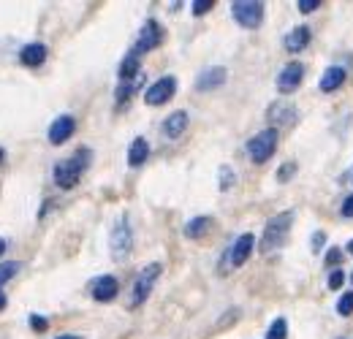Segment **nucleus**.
I'll return each instance as SVG.
<instances>
[{
  "mask_svg": "<svg viewBox=\"0 0 353 339\" xmlns=\"http://www.w3.org/2000/svg\"><path fill=\"white\" fill-rule=\"evenodd\" d=\"M90 160H93L90 147H79L71 158L60 160V163H55V168H52L55 185H58L60 190H71V188H76V185H79V179H82V174L87 171Z\"/></svg>",
  "mask_w": 353,
  "mask_h": 339,
  "instance_id": "nucleus-1",
  "label": "nucleus"
},
{
  "mask_svg": "<svg viewBox=\"0 0 353 339\" xmlns=\"http://www.w3.org/2000/svg\"><path fill=\"white\" fill-rule=\"evenodd\" d=\"M291 225H293V209H285L280 214H275V217L264 225V236H261V242H258V250H261L264 255H267V253H275L282 242H285Z\"/></svg>",
  "mask_w": 353,
  "mask_h": 339,
  "instance_id": "nucleus-2",
  "label": "nucleus"
},
{
  "mask_svg": "<svg viewBox=\"0 0 353 339\" xmlns=\"http://www.w3.org/2000/svg\"><path fill=\"white\" fill-rule=\"evenodd\" d=\"M131 250H134L131 220H128V214H120L117 223H114V228H112V236H109V253H112V258L120 264V261H128Z\"/></svg>",
  "mask_w": 353,
  "mask_h": 339,
  "instance_id": "nucleus-3",
  "label": "nucleus"
},
{
  "mask_svg": "<svg viewBox=\"0 0 353 339\" xmlns=\"http://www.w3.org/2000/svg\"><path fill=\"white\" fill-rule=\"evenodd\" d=\"M160 274H163V264H160V261L147 264V266L136 274L134 288H131V304H128L131 310H139L141 304L149 299V293H152V288H155V282H158Z\"/></svg>",
  "mask_w": 353,
  "mask_h": 339,
  "instance_id": "nucleus-4",
  "label": "nucleus"
},
{
  "mask_svg": "<svg viewBox=\"0 0 353 339\" xmlns=\"http://www.w3.org/2000/svg\"><path fill=\"white\" fill-rule=\"evenodd\" d=\"M253 250H256V236H253V234H242V236H236V239H234V244H231V247L223 253V264H220V271L226 274V271L245 266V264L250 261Z\"/></svg>",
  "mask_w": 353,
  "mask_h": 339,
  "instance_id": "nucleus-5",
  "label": "nucleus"
},
{
  "mask_svg": "<svg viewBox=\"0 0 353 339\" xmlns=\"http://www.w3.org/2000/svg\"><path fill=\"white\" fill-rule=\"evenodd\" d=\"M278 138H280V134H278V128H264L261 134H256L250 141H247V158L253 160V163H267L272 155H275V149H278Z\"/></svg>",
  "mask_w": 353,
  "mask_h": 339,
  "instance_id": "nucleus-6",
  "label": "nucleus"
},
{
  "mask_svg": "<svg viewBox=\"0 0 353 339\" xmlns=\"http://www.w3.org/2000/svg\"><path fill=\"white\" fill-rule=\"evenodd\" d=\"M231 14H234V19H236L242 27L256 30V27H261V22H264V3H261V0H236V3L231 5Z\"/></svg>",
  "mask_w": 353,
  "mask_h": 339,
  "instance_id": "nucleus-7",
  "label": "nucleus"
},
{
  "mask_svg": "<svg viewBox=\"0 0 353 339\" xmlns=\"http://www.w3.org/2000/svg\"><path fill=\"white\" fill-rule=\"evenodd\" d=\"M174 92H177V76H160L158 81H152L144 90V103L147 106H163L174 98Z\"/></svg>",
  "mask_w": 353,
  "mask_h": 339,
  "instance_id": "nucleus-8",
  "label": "nucleus"
},
{
  "mask_svg": "<svg viewBox=\"0 0 353 339\" xmlns=\"http://www.w3.org/2000/svg\"><path fill=\"white\" fill-rule=\"evenodd\" d=\"M160 44H163V27H160V22L158 19H147L141 25L139 36H136V52L147 55V52L158 49Z\"/></svg>",
  "mask_w": 353,
  "mask_h": 339,
  "instance_id": "nucleus-9",
  "label": "nucleus"
},
{
  "mask_svg": "<svg viewBox=\"0 0 353 339\" xmlns=\"http://www.w3.org/2000/svg\"><path fill=\"white\" fill-rule=\"evenodd\" d=\"M117 293H120V282H117V277H112V274H101V277H95V279H93L90 296H93L98 304H109V301H114V299H117Z\"/></svg>",
  "mask_w": 353,
  "mask_h": 339,
  "instance_id": "nucleus-10",
  "label": "nucleus"
},
{
  "mask_svg": "<svg viewBox=\"0 0 353 339\" xmlns=\"http://www.w3.org/2000/svg\"><path fill=\"white\" fill-rule=\"evenodd\" d=\"M76 131V120L71 117V114H60V117H55V123L49 125V144H55V147H60V144H66L71 136Z\"/></svg>",
  "mask_w": 353,
  "mask_h": 339,
  "instance_id": "nucleus-11",
  "label": "nucleus"
},
{
  "mask_svg": "<svg viewBox=\"0 0 353 339\" xmlns=\"http://www.w3.org/2000/svg\"><path fill=\"white\" fill-rule=\"evenodd\" d=\"M302 79H304V66H302L299 60H293V63H288V66L278 73V90H280V92H293V90L302 84Z\"/></svg>",
  "mask_w": 353,
  "mask_h": 339,
  "instance_id": "nucleus-12",
  "label": "nucleus"
},
{
  "mask_svg": "<svg viewBox=\"0 0 353 339\" xmlns=\"http://www.w3.org/2000/svg\"><path fill=\"white\" fill-rule=\"evenodd\" d=\"M226 79H228V71H226V68L210 66L207 71H202V73H199V79H196V90H202V92L217 90V87H223V84H226Z\"/></svg>",
  "mask_w": 353,
  "mask_h": 339,
  "instance_id": "nucleus-13",
  "label": "nucleus"
},
{
  "mask_svg": "<svg viewBox=\"0 0 353 339\" xmlns=\"http://www.w3.org/2000/svg\"><path fill=\"white\" fill-rule=\"evenodd\" d=\"M47 58H49V52H47V47L41 44V41H33V44H25L22 47V52H19V63L25 68H38L47 63Z\"/></svg>",
  "mask_w": 353,
  "mask_h": 339,
  "instance_id": "nucleus-14",
  "label": "nucleus"
},
{
  "mask_svg": "<svg viewBox=\"0 0 353 339\" xmlns=\"http://www.w3.org/2000/svg\"><path fill=\"white\" fill-rule=\"evenodd\" d=\"M269 123H272V128H288V125H293L296 123V106H291V103H272L269 106Z\"/></svg>",
  "mask_w": 353,
  "mask_h": 339,
  "instance_id": "nucleus-15",
  "label": "nucleus"
},
{
  "mask_svg": "<svg viewBox=\"0 0 353 339\" xmlns=\"http://www.w3.org/2000/svg\"><path fill=\"white\" fill-rule=\"evenodd\" d=\"M188 123H191L188 112H171V114L163 120V136H166V138H180V136L188 131Z\"/></svg>",
  "mask_w": 353,
  "mask_h": 339,
  "instance_id": "nucleus-16",
  "label": "nucleus"
},
{
  "mask_svg": "<svg viewBox=\"0 0 353 339\" xmlns=\"http://www.w3.org/2000/svg\"><path fill=\"white\" fill-rule=\"evenodd\" d=\"M310 38H313V33H310V27L307 25H299V27H293L288 36H285V49L288 52H304L307 49V44H310Z\"/></svg>",
  "mask_w": 353,
  "mask_h": 339,
  "instance_id": "nucleus-17",
  "label": "nucleus"
},
{
  "mask_svg": "<svg viewBox=\"0 0 353 339\" xmlns=\"http://www.w3.org/2000/svg\"><path fill=\"white\" fill-rule=\"evenodd\" d=\"M345 79H348V73H345V68L340 66H329L324 71V76H321V92H334V90H340L343 84H345Z\"/></svg>",
  "mask_w": 353,
  "mask_h": 339,
  "instance_id": "nucleus-18",
  "label": "nucleus"
},
{
  "mask_svg": "<svg viewBox=\"0 0 353 339\" xmlns=\"http://www.w3.org/2000/svg\"><path fill=\"white\" fill-rule=\"evenodd\" d=\"M147 158H149V141L144 136H136L131 141V147H128V166L131 168H141L147 163Z\"/></svg>",
  "mask_w": 353,
  "mask_h": 339,
  "instance_id": "nucleus-19",
  "label": "nucleus"
},
{
  "mask_svg": "<svg viewBox=\"0 0 353 339\" xmlns=\"http://www.w3.org/2000/svg\"><path fill=\"white\" fill-rule=\"evenodd\" d=\"M139 87H144V71H141L136 79L120 81V87H117V92H114V103H117V106H125V103L139 92Z\"/></svg>",
  "mask_w": 353,
  "mask_h": 339,
  "instance_id": "nucleus-20",
  "label": "nucleus"
},
{
  "mask_svg": "<svg viewBox=\"0 0 353 339\" xmlns=\"http://www.w3.org/2000/svg\"><path fill=\"white\" fill-rule=\"evenodd\" d=\"M141 55L134 49V52H128L125 58H123V63H120V68H117V79L120 81H128V79H136L141 73Z\"/></svg>",
  "mask_w": 353,
  "mask_h": 339,
  "instance_id": "nucleus-21",
  "label": "nucleus"
},
{
  "mask_svg": "<svg viewBox=\"0 0 353 339\" xmlns=\"http://www.w3.org/2000/svg\"><path fill=\"white\" fill-rule=\"evenodd\" d=\"M210 225H212L210 214H199V217H193V220L185 223V236L188 239H202L210 231Z\"/></svg>",
  "mask_w": 353,
  "mask_h": 339,
  "instance_id": "nucleus-22",
  "label": "nucleus"
},
{
  "mask_svg": "<svg viewBox=\"0 0 353 339\" xmlns=\"http://www.w3.org/2000/svg\"><path fill=\"white\" fill-rule=\"evenodd\" d=\"M267 339H288V323L285 318H275L269 331H267Z\"/></svg>",
  "mask_w": 353,
  "mask_h": 339,
  "instance_id": "nucleus-23",
  "label": "nucleus"
},
{
  "mask_svg": "<svg viewBox=\"0 0 353 339\" xmlns=\"http://www.w3.org/2000/svg\"><path fill=\"white\" fill-rule=\"evenodd\" d=\"M16 271H19V264H16V261H5V264H0V288H3L5 282H11V279L16 277Z\"/></svg>",
  "mask_w": 353,
  "mask_h": 339,
  "instance_id": "nucleus-24",
  "label": "nucleus"
},
{
  "mask_svg": "<svg viewBox=\"0 0 353 339\" xmlns=\"http://www.w3.org/2000/svg\"><path fill=\"white\" fill-rule=\"evenodd\" d=\"M337 312H340L343 318L353 315V290H348V293H343V296H340V301H337Z\"/></svg>",
  "mask_w": 353,
  "mask_h": 339,
  "instance_id": "nucleus-25",
  "label": "nucleus"
},
{
  "mask_svg": "<svg viewBox=\"0 0 353 339\" xmlns=\"http://www.w3.org/2000/svg\"><path fill=\"white\" fill-rule=\"evenodd\" d=\"M212 8H215V0H196V3L191 5L193 16H204V14H210Z\"/></svg>",
  "mask_w": 353,
  "mask_h": 339,
  "instance_id": "nucleus-26",
  "label": "nucleus"
},
{
  "mask_svg": "<svg viewBox=\"0 0 353 339\" xmlns=\"http://www.w3.org/2000/svg\"><path fill=\"white\" fill-rule=\"evenodd\" d=\"M30 329H33V331H38V334H41V331H47V329H49V318H44V315H36V312H33V315H30Z\"/></svg>",
  "mask_w": 353,
  "mask_h": 339,
  "instance_id": "nucleus-27",
  "label": "nucleus"
},
{
  "mask_svg": "<svg viewBox=\"0 0 353 339\" xmlns=\"http://www.w3.org/2000/svg\"><path fill=\"white\" fill-rule=\"evenodd\" d=\"M293 171H296V163H293V160L282 163L280 168H278V182H288V179L293 177Z\"/></svg>",
  "mask_w": 353,
  "mask_h": 339,
  "instance_id": "nucleus-28",
  "label": "nucleus"
},
{
  "mask_svg": "<svg viewBox=\"0 0 353 339\" xmlns=\"http://www.w3.org/2000/svg\"><path fill=\"white\" fill-rule=\"evenodd\" d=\"M231 185H234V171L228 166H223L220 168V190H228Z\"/></svg>",
  "mask_w": 353,
  "mask_h": 339,
  "instance_id": "nucleus-29",
  "label": "nucleus"
},
{
  "mask_svg": "<svg viewBox=\"0 0 353 339\" xmlns=\"http://www.w3.org/2000/svg\"><path fill=\"white\" fill-rule=\"evenodd\" d=\"M343 282H345V274L340 269H334L332 274H329V279H326V285L332 288V290H337V288H343Z\"/></svg>",
  "mask_w": 353,
  "mask_h": 339,
  "instance_id": "nucleus-30",
  "label": "nucleus"
},
{
  "mask_svg": "<svg viewBox=\"0 0 353 339\" xmlns=\"http://www.w3.org/2000/svg\"><path fill=\"white\" fill-rule=\"evenodd\" d=\"M318 8H321V0H299L302 14H310V11H318Z\"/></svg>",
  "mask_w": 353,
  "mask_h": 339,
  "instance_id": "nucleus-31",
  "label": "nucleus"
},
{
  "mask_svg": "<svg viewBox=\"0 0 353 339\" xmlns=\"http://www.w3.org/2000/svg\"><path fill=\"white\" fill-rule=\"evenodd\" d=\"M340 258H343V250H340V247H329V253H326V264H329V266H337V264H340Z\"/></svg>",
  "mask_w": 353,
  "mask_h": 339,
  "instance_id": "nucleus-32",
  "label": "nucleus"
},
{
  "mask_svg": "<svg viewBox=\"0 0 353 339\" xmlns=\"http://www.w3.org/2000/svg\"><path fill=\"white\" fill-rule=\"evenodd\" d=\"M340 214H343V217H348V220L353 217V193L351 196H345V201H343V206H340Z\"/></svg>",
  "mask_w": 353,
  "mask_h": 339,
  "instance_id": "nucleus-33",
  "label": "nucleus"
},
{
  "mask_svg": "<svg viewBox=\"0 0 353 339\" xmlns=\"http://www.w3.org/2000/svg\"><path fill=\"white\" fill-rule=\"evenodd\" d=\"M324 242H326V236H324L321 231H315V234H313V250H321V247H324Z\"/></svg>",
  "mask_w": 353,
  "mask_h": 339,
  "instance_id": "nucleus-34",
  "label": "nucleus"
},
{
  "mask_svg": "<svg viewBox=\"0 0 353 339\" xmlns=\"http://www.w3.org/2000/svg\"><path fill=\"white\" fill-rule=\"evenodd\" d=\"M5 304H8V296H5V290H3V288H0V312H3V310H5Z\"/></svg>",
  "mask_w": 353,
  "mask_h": 339,
  "instance_id": "nucleus-35",
  "label": "nucleus"
},
{
  "mask_svg": "<svg viewBox=\"0 0 353 339\" xmlns=\"http://www.w3.org/2000/svg\"><path fill=\"white\" fill-rule=\"evenodd\" d=\"M5 250H8V242H5V239H3V236H0V258H3V255H5Z\"/></svg>",
  "mask_w": 353,
  "mask_h": 339,
  "instance_id": "nucleus-36",
  "label": "nucleus"
},
{
  "mask_svg": "<svg viewBox=\"0 0 353 339\" xmlns=\"http://www.w3.org/2000/svg\"><path fill=\"white\" fill-rule=\"evenodd\" d=\"M55 339H84V337H76V334H60V337H55Z\"/></svg>",
  "mask_w": 353,
  "mask_h": 339,
  "instance_id": "nucleus-37",
  "label": "nucleus"
},
{
  "mask_svg": "<svg viewBox=\"0 0 353 339\" xmlns=\"http://www.w3.org/2000/svg\"><path fill=\"white\" fill-rule=\"evenodd\" d=\"M3 160H5V149L0 147V166H3Z\"/></svg>",
  "mask_w": 353,
  "mask_h": 339,
  "instance_id": "nucleus-38",
  "label": "nucleus"
},
{
  "mask_svg": "<svg viewBox=\"0 0 353 339\" xmlns=\"http://www.w3.org/2000/svg\"><path fill=\"white\" fill-rule=\"evenodd\" d=\"M345 250H348V253H351V255H353V239H351V242H348V247H345Z\"/></svg>",
  "mask_w": 353,
  "mask_h": 339,
  "instance_id": "nucleus-39",
  "label": "nucleus"
},
{
  "mask_svg": "<svg viewBox=\"0 0 353 339\" xmlns=\"http://www.w3.org/2000/svg\"><path fill=\"white\" fill-rule=\"evenodd\" d=\"M348 177H351V179H353V168H351V174H348Z\"/></svg>",
  "mask_w": 353,
  "mask_h": 339,
  "instance_id": "nucleus-40",
  "label": "nucleus"
},
{
  "mask_svg": "<svg viewBox=\"0 0 353 339\" xmlns=\"http://www.w3.org/2000/svg\"><path fill=\"white\" fill-rule=\"evenodd\" d=\"M351 279H353V274H351Z\"/></svg>",
  "mask_w": 353,
  "mask_h": 339,
  "instance_id": "nucleus-41",
  "label": "nucleus"
}]
</instances>
